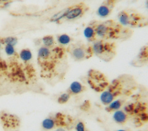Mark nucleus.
Returning a JSON list of instances; mask_svg holds the SVG:
<instances>
[{"mask_svg":"<svg viewBox=\"0 0 148 131\" xmlns=\"http://www.w3.org/2000/svg\"><path fill=\"white\" fill-rule=\"evenodd\" d=\"M95 29L97 38L104 40L118 39L123 32H126L123 25L111 20L102 22L96 21Z\"/></svg>","mask_w":148,"mask_h":131,"instance_id":"1","label":"nucleus"},{"mask_svg":"<svg viewBox=\"0 0 148 131\" xmlns=\"http://www.w3.org/2000/svg\"><path fill=\"white\" fill-rule=\"evenodd\" d=\"M91 43L90 47L92 54L99 57L106 58L111 55L114 52V44L106 40L97 39Z\"/></svg>","mask_w":148,"mask_h":131,"instance_id":"2","label":"nucleus"},{"mask_svg":"<svg viewBox=\"0 0 148 131\" xmlns=\"http://www.w3.org/2000/svg\"><path fill=\"white\" fill-rule=\"evenodd\" d=\"M71 57L76 61H81L93 55L90 46H87L82 42H78L71 44L68 48Z\"/></svg>","mask_w":148,"mask_h":131,"instance_id":"3","label":"nucleus"},{"mask_svg":"<svg viewBox=\"0 0 148 131\" xmlns=\"http://www.w3.org/2000/svg\"><path fill=\"white\" fill-rule=\"evenodd\" d=\"M88 7L84 3L81 2L69 6L65 19L71 21L80 18L88 11Z\"/></svg>","mask_w":148,"mask_h":131,"instance_id":"4","label":"nucleus"},{"mask_svg":"<svg viewBox=\"0 0 148 131\" xmlns=\"http://www.w3.org/2000/svg\"><path fill=\"white\" fill-rule=\"evenodd\" d=\"M117 17L119 24L123 27L136 26L141 18L138 14L135 13L130 14L126 10H121L118 14Z\"/></svg>","mask_w":148,"mask_h":131,"instance_id":"5","label":"nucleus"},{"mask_svg":"<svg viewBox=\"0 0 148 131\" xmlns=\"http://www.w3.org/2000/svg\"><path fill=\"white\" fill-rule=\"evenodd\" d=\"M88 82L90 85L95 88H103L108 84L104 75L98 71L91 70L88 73Z\"/></svg>","mask_w":148,"mask_h":131,"instance_id":"6","label":"nucleus"},{"mask_svg":"<svg viewBox=\"0 0 148 131\" xmlns=\"http://www.w3.org/2000/svg\"><path fill=\"white\" fill-rule=\"evenodd\" d=\"M115 5V0H105L98 8L97 14L101 18L110 16Z\"/></svg>","mask_w":148,"mask_h":131,"instance_id":"7","label":"nucleus"},{"mask_svg":"<svg viewBox=\"0 0 148 131\" xmlns=\"http://www.w3.org/2000/svg\"><path fill=\"white\" fill-rule=\"evenodd\" d=\"M116 84H117L114 83L108 89L104 90L101 93L100 95V100L103 105L108 106L113 100H114L115 97L117 95V92L116 91Z\"/></svg>","mask_w":148,"mask_h":131,"instance_id":"8","label":"nucleus"},{"mask_svg":"<svg viewBox=\"0 0 148 131\" xmlns=\"http://www.w3.org/2000/svg\"><path fill=\"white\" fill-rule=\"evenodd\" d=\"M96 21L91 22L84 29L83 34L88 42L92 43L97 39L95 29Z\"/></svg>","mask_w":148,"mask_h":131,"instance_id":"9","label":"nucleus"},{"mask_svg":"<svg viewBox=\"0 0 148 131\" xmlns=\"http://www.w3.org/2000/svg\"><path fill=\"white\" fill-rule=\"evenodd\" d=\"M85 86L83 85L80 82L75 81L70 84L68 89V92L71 95H75L82 93L85 90Z\"/></svg>","mask_w":148,"mask_h":131,"instance_id":"10","label":"nucleus"},{"mask_svg":"<svg viewBox=\"0 0 148 131\" xmlns=\"http://www.w3.org/2000/svg\"><path fill=\"white\" fill-rule=\"evenodd\" d=\"M112 117L113 121L116 123L121 125L125 123L128 119L127 113L124 111L120 109L114 111Z\"/></svg>","mask_w":148,"mask_h":131,"instance_id":"11","label":"nucleus"},{"mask_svg":"<svg viewBox=\"0 0 148 131\" xmlns=\"http://www.w3.org/2000/svg\"><path fill=\"white\" fill-rule=\"evenodd\" d=\"M51 55V51L50 48L42 46L40 47L38 51V57L41 60H46L49 59Z\"/></svg>","mask_w":148,"mask_h":131,"instance_id":"12","label":"nucleus"},{"mask_svg":"<svg viewBox=\"0 0 148 131\" xmlns=\"http://www.w3.org/2000/svg\"><path fill=\"white\" fill-rule=\"evenodd\" d=\"M123 105L122 100L120 99H114L108 106H106V110L108 112H114L120 109Z\"/></svg>","mask_w":148,"mask_h":131,"instance_id":"13","label":"nucleus"},{"mask_svg":"<svg viewBox=\"0 0 148 131\" xmlns=\"http://www.w3.org/2000/svg\"><path fill=\"white\" fill-rule=\"evenodd\" d=\"M69 7H68L65 9H64L60 11H59L58 12H57V13L54 14L51 18L50 21L51 22H59L60 21H61L62 19H65V16L69 10Z\"/></svg>","mask_w":148,"mask_h":131,"instance_id":"14","label":"nucleus"},{"mask_svg":"<svg viewBox=\"0 0 148 131\" xmlns=\"http://www.w3.org/2000/svg\"><path fill=\"white\" fill-rule=\"evenodd\" d=\"M57 42L61 46H66L72 42L71 37L66 33L59 35L57 37Z\"/></svg>","mask_w":148,"mask_h":131,"instance_id":"15","label":"nucleus"},{"mask_svg":"<svg viewBox=\"0 0 148 131\" xmlns=\"http://www.w3.org/2000/svg\"><path fill=\"white\" fill-rule=\"evenodd\" d=\"M56 125V121L51 118H45L42 122V126L46 130H51Z\"/></svg>","mask_w":148,"mask_h":131,"instance_id":"16","label":"nucleus"},{"mask_svg":"<svg viewBox=\"0 0 148 131\" xmlns=\"http://www.w3.org/2000/svg\"><path fill=\"white\" fill-rule=\"evenodd\" d=\"M19 57L22 61L24 62H28L32 59V54L30 50L28 48H24L21 50L20 52Z\"/></svg>","mask_w":148,"mask_h":131,"instance_id":"17","label":"nucleus"},{"mask_svg":"<svg viewBox=\"0 0 148 131\" xmlns=\"http://www.w3.org/2000/svg\"><path fill=\"white\" fill-rule=\"evenodd\" d=\"M42 42L44 46L50 48L55 44V40L52 35H46L42 38Z\"/></svg>","mask_w":148,"mask_h":131,"instance_id":"18","label":"nucleus"},{"mask_svg":"<svg viewBox=\"0 0 148 131\" xmlns=\"http://www.w3.org/2000/svg\"><path fill=\"white\" fill-rule=\"evenodd\" d=\"M1 40L2 44H5V45H12L13 46H14L18 42L17 38L15 36H8Z\"/></svg>","mask_w":148,"mask_h":131,"instance_id":"19","label":"nucleus"},{"mask_svg":"<svg viewBox=\"0 0 148 131\" xmlns=\"http://www.w3.org/2000/svg\"><path fill=\"white\" fill-rule=\"evenodd\" d=\"M70 97L71 95L68 92L63 93L58 96L57 99V102L60 104H65L68 102Z\"/></svg>","mask_w":148,"mask_h":131,"instance_id":"20","label":"nucleus"},{"mask_svg":"<svg viewBox=\"0 0 148 131\" xmlns=\"http://www.w3.org/2000/svg\"><path fill=\"white\" fill-rule=\"evenodd\" d=\"M5 53L9 56H12L14 55L16 53L14 46L12 45H9V44L5 45Z\"/></svg>","mask_w":148,"mask_h":131,"instance_id":"21","label":"nucleus"},{"mask_svg":"<svg viewBox=\"0 0 148 131\" xmlns=\"http://www.w3.org/2000/svg\"><path fill=\"white\" fill-rule=\"evenodd\" d=\"M76 131H86V127L84 123L82 122H78L75 126Z\"/></svg>","mask_w":148,"mask_h":131,"instance_id":"22","label":"nucleus"},{"mask_svg":"<svg viewBox=\"0 0 148 131\" xmlns=\"http://www.w3.org/2000/svg\"><path fill=\"white\" fill-rule=\"evenodd\" d=\"M55 131H65V130L64 128L60 127V128H57Z\"/></svg>","mask_w":148,"mask_h":131,"instance_id":"23","label":"nucleus"},{"mask_svg":"<svg viewBox=\"0 0 148 131\" xmlns=\"http://www.w3.org/2000/svg\"><path fill=\"white\" fill-rule=\"evenodd\" d=\"M146 8L148 9V0H147L146 2Z\"/></svg>","mask_w":148,"mask_h":131,"instance_id":"24","label":"nucleus"},{"mask_svg":"<svg viewBox=\"0 0 148 131\" xmlns=\"http://www.w3.org/2000/svg\"><path fill=\"white\" fill-rule=\"evenodd\" d=\"M116 131H127V130H124V129H119V130H117Z\"/></svg>","mask_w":148,"mask_h":131,"instance_id":"25","label":"nucleus"},{"mask_svg":"<svg viewBox=\"0 0 148 131\" xmlns=\"http://www.w3.org/2000/svg\"><path fill=\"white\" fill-rule=\"evenodd\" d=\"M2 42H1V40L0 39V48H1V46H2Z\"/></svg>","mask_w":148,"mask_h":131,"instance_id":"26","label":"nucleus"},{"mask_svg":"<svg viewBox=\"0 0 148 131\" xmlns=\"http://www.w3.org/2000/svg\"><path fill=\"white\" fill-rule=\"evenodd\" d=\"M0 55H1V54H0Z\"/></svg>","mask_w":148,"mask_h":131,"instance_id":"27","label":"nucleus"}]
</instances>
